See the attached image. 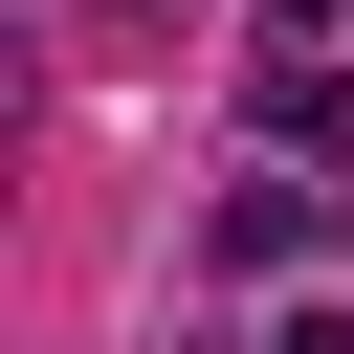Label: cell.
<instances>
[{"label": "cell", "instance_id": "6da1fadb", "mask_svg": "<svg viewBox=\"0 0 354 354\" xmlns=\"http://www.w3.org/2000/svg\"><path fill=\"white\" fill-rule=\"evenodd\" d=\"M221 266H310V177H243L221 199Z\"/></svg>", "mask_w": 354, "mask_h": 354}, {"label": "cell", "instance_id": "7a4b0ae2", "mask_svg": "<svg viewBox=\"0 0 354 354\" xmlns=\"http://www.w3.org/2000/svg\"><path fill=\"white\" fill-rule=\"evenodd\" d=\"M266 354H354V310H288V332H266Z\"/></svg>", "mask_w": 354, "mask_h": 354}, {"label": "cell", "instance_id": "3957f363", "mask_svg": "<svg viewBox=\"0 0 354 354\" xmlns=\"http://www.w3.org/2000/svg\"><path fill=\"white\" fill-rule=\"evenodd\" d=\"M266 22H288V44H332V22H354V0H266Z\"/></svg>", "mask_w": 354, "mask_h": 354}]
</instances>
